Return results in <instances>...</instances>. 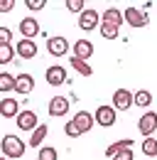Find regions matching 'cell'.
<instances>
[{"instance_id":"6da1fadb","label":"cell","mask_w":157,"mask_h":160,"mask_svg":"<svg viewBox=\"0 0 157 160\" xmlns=\"http://www.w3.org/2000/svg\"><path fill=\"white\" fill-rule=\"evenodd\" d=\"M25 140H20L17 136H12V133H7V136H2V140H0V150H2V155L7 160L12 158H22L25 155Z\"/></svg>"},{"instance_id":"7a4b0ae2","label":"cell","mask_w":157,"mask_h":160,"mask_svg":"<svg viewBox=\"0 0 157 160\" xmlns=\"http://www.w3.org/2000/svg\"><path fill=\"white\" fill-rule=\"evenodd\" d=\"M116 116H118V111L113 106H98L96 113H93V123L103 126V128H111L116 123Z\"/></svg>"},{"instance_id":"3957f363","label":"cell","mask_w":157,"mask_h":160,"mask_svg":"<svg viewBox=\"0 0 157 160\" xmlns=\"http://www.w3.org/2000/svg\"><path fill=\"white\" fill-rule=\"evenodd\" d=\"M15 118H17L15 123H17V128H20V131H35V128L39 126L37 113H35V111H30V108H27V111H20Z\"/></svg>"},{"instance_id":"277c9868","label":"cell","mask_w":157,"mask_h":160,"mask_svg":"<svg viewBox=\"0 0 157 160\" xmlns=\"http://www.w3.org/2000/svg\"><path fill=\"white\" fill-rule=\"evenodd\" d=\"M137 131H140L145 138H150V136L155 133V131H157V113H155V111H147L142 118L137 121Z\"/></svg>"},{"instance_id":"5b68a950","label":"cell","mask_w":157,"mask_h":160,"mask_svg":"<svg viewBox=\"0 0 157 160\" xmlns=\"http://www.w3.org/2000/svg\"><path fill=\"white\" fill-rule=\"evenodd\" d=\"M123 22H128L133 27H145L147 25V15L142 10H137V8H125L123 10Z\"/></svg>"},{"instance_id":"8992f818","label":"cell","mask_w":157,"mask_h":160,"mask_svg":"<svg viewBox=\"0 0 157 160\" xmlns=\"http://www.w3.org/2000/svg\"><path fill=\"white\" fill-rule=\"evenodd\" d=\"M116 111H128L130 106H133V94L128 91V89H116V94H113V103H111Z\"/></svg>"},{"instance_id":"52a82bcc","label":"cell","mask_w":157,"mask_h":160,"mask_svg":"<svg viewBox=\"0 0 157 160\" xmlns=\"http://www.w3.org/2000/svg\"><path fill=\"white\" fill-rule=\"evenodd\" d=\"M44 77H47V84H49V86H61V84L69 81V79H66V69L59 67V64H52V67L47 69Z\"/></svg>"},{"instance_id":"ba28073f","label":"cell","mask_w":157,"mask_h":160,"mask_svg":"<svg viewBox=\"0 0 157 160\" xmlns=\"http://www.w3.org/2000/svg\"><path fill=\"white\" fill-rule=\"evenodd\" d=\"M78 27H81V30H86V32L96 30V27H98V10L86 8V10L78 15Z\"/></svg>"},{"instance_id":"9c48e42d","label":"cell","mask_w":157,"mask_h":160,"mask_svg":"<svg viewBox=\"0 0 157 160\" xmlns=\"http://www.w3.org/2000/svg\"><path fill=\"white\" fill-rule=\"evenodd\" d=\"M71 123L76 126V131L83 136V133H88L91 128H93V113H88V111H78L76 116L71 118Z\"/></svg>"},{"instance_id":"30bf717a","label":"cell","mask_w":157,"mask_h":160,"mask_svg":"<svg viewBox=\"0 0 157 160\" xmlns=\"http://www.w3.org/2000/svg\"><path fill=\"white\" fill-rule=\"evenodd\" d=\"M69 103H71V101L66 99V96H54V99H49V116H54V118L66 116V113H69Z\"/></svg>"},{"instance_id":"8fae6325","label":"cell","mask_w":157,"mask_h":160,"mask_svg":"<svg viewBox=\"0 0 157 160\" xmlns=\"http://www.w3.org/2000/svg\"><path fill=\"white\" fill-rule=\"evenodd\" d=\"M47 49H49V54H54V57H64L66 52H69V42L66 37H49L47 40Z\"/></svg>"},{"instance_id":"7c38bea8","label":"cell","mask_w":157,"mask_h":160,"mask_svg":"<svg viewBox=\"0 0 157 160\" xmlns=\"http://www.w3.org/2000/svg\"><path fill=\"white\" fill-rule=\"evenodd\" d=\"M15 54H20L22 59H35V57H37V44L32 40H25V37H22V40L15 44Z\"/></svg>"},{"instance_id":"4fadbf2b","label":"cell","mask_w":157,"mask_h":160,"mask_svg":"<svg viewBox=\"0 0 157 160\" xmlns=\"http://www.w3.org/2000/svg\"><path fill=\"white\" fill-rule=\"evenodd\" d=\"M32 89H35V77L32 74H17L15 77V91L17 94L27 96V94H32Z\"/></svg>"},{"instance_id":"5bb4252c","label":"cell","mask_w":157,"mask_h":160,"mask_svg":"<svg viewBox=\"0 0 157 160\" xmlns=\"http://www.w3.org/2000/svg\"><path fill=\"white\" fill-rule=\"evenodd\" d=\"M20 113V101L12 99V96H5V99L0 101V116H5V118H15Z\"/></svg>"},{"instance_id":"9a60e30c","label":"cell","mask_w":157,"mask_h":160,"mask_svg":"<svg viewBox=\"0 0 157 160\" xmlns=\"http://www.w3.org/2000/svg\"><path fill=\"white\" fill-rule=\"evenodd\" d=\"M37 32H39V22L35 20V18H22V20H20V35H22L25 40H32Z\"/></svg>"},{"instance_id":"2e32d148","label":"cell","mask_w":157,"mask_h":160,"mask_svg":"<svg viewBox=\"0 0 157 160\" xmlns=\"http://www.w3.org/2000/svg\"><path fill=\"white\" fill-rule=\"evenodd\" d=\"M93 54V42L91 40H78V42H74V57L76 59H88Z\"/></svg>"},{"instance_id":"e0dca14e","label":"cell","mask_w":157,"mask_h":160,"mask_svg":"<svg viewBox=\"0 0 157 160\" xmlns=\"http://www.w3.org/2000/svg\"><path fill=\"white\" fill-rule=\"evenodd\" d=\"M101 20H103V22H111V25H116V27H120V25H123V12H120L118 8H108V10H103Z\"/></svg>"},{"instance_id":"ac0fdd59","label":"cell","mask_w":157,"mask_h":160,"mask_svg":"<svg viewBox=\"0 0 157 160\" xmlns=\"http://www.w3.org/2000/svg\"><path fill=\"white\" fill-rule=\"evenodd\" d=\"M152 103V94L147 91V89H140L133 94V106H140V108H147Z\"/></svg>"},{"instance_id":"d6986e66","label":"cell","mask_w":157,"mask_h":160,"mask_svg":"<svg viewBox=\"0 0 157 160\" xmlns=\"http://www.w3.org/2000/svg\"><path fill=\"white\" fill-rule=\"evenodd\" d=\"M47 131H49V128H47V123H39L37 128L32 131V136H30V145H32V148H39V145H42V140L47 138Z\"/></svg>"},{"instance_id":"ffe728a7","label":"cell","mask_w":157,"mask_h":160,"mask_svg":"<svg viewBox=\"0 0 157 160\" xmlns=\"http://www.w3.org/2000/svg\"><path fill=\"white\" fill-rule=\"evenodd\" d=\"M69 62H71V69H74V72H78L81 77H91V74H93V67H91L88 62H83V59H76V57H71Z\"/></svg>"},{"instance_id":"44dd1931","label":"cell","mask_w":157,"mask_h":160,"mask_svg":"<svg viewBox=\"0 0 157 160\" xmlns=\"http://www.w3.org/2000/svg\"><path fill=\"white\" fill-rule=\"evenodd\" d=\"M123 148H133V140H130V138H123V140H116V143H111V145L106 148V155H108V158H113L118 150H123Z\"/></svg>"},{"instance_id":"7402d4cb","label":"cell","mask_w":157,"mask_h":160,"mask_svg":"<svg viewBox=\"0 0 157 160\" xmlns=\"http://www.w3.org/2000/svg\"><path fill=\"white\" fill-rule=\"evenodd\" d=\"M0 91H2V94L15 91V77H12V74H7V72L0 74Z\"/></svg>"},{"instance_id":"603a6c76","label":"cell","mask_w":157,"mask_h":160,"mask_svg":"<svg viewBox=\"0 0 157 160\" xmlns=\"http://www.w3.org/2000/svg\"><path fill=\"white\" fill-rule=\"evenodd\" d=\"M140 150H142V155H147V158H155V155H157V140L152 138V136H150V138H145V140H142V148H140Z\"/></svg>"},{"instance_id":"cb8c5ba5","label":"cell","mask_w":157,"mask_h":160,"mask_svg":"<svg viewBox=\"0 0 157 160\" xmlns=\"http://www.w3.org/2000/svg\"><path fill=\"white\" fill-rule=\"evenodd\" d=\"M118 32H120V27L111 25V22H101V37H106V40H116Z\"/></svg>"},{"instance_id":"d4e9b609","label":"cell","mask_w":157,"mask_h":160,"mask_svg":"<svg viewBox=\"0 0 157 160\" xmlns=\"http://www.w3.org/2000/svg\"><path fill=\"white\" fill-rule=\"evenodd\" d=\"M15 57V47L12 44H0V64H10Z\"/></svg>"},{"instance_id":"484cf974","label":"cell","mask_w":157,"mask_h":160,"mask_svg":"<svg viewBox=\"0 0 157 160\" xmlns=\"http://www.w3.org/2000/svg\"><path fill=\"white\" fill-rule=\"evenodd\" d=\"M37 160H59L57 148H52V145H44V148H39V158H37Z\"/></svg>"},{"instance_id":"4316f807","label":"cell","mask_w":157,"mask_h":160,"mask_svg":"<svg viewBox=\"0 0 157 160\" xmlns=\"http://www.w3.org/2000/svg\"><path fill=\"white\" fill-rule=\"evenodd\" d=\"M66 10H69V12H78V15H81V12L86 10V8H83V0H66Z\"/></svg>"},{"instance_id":"83f0119b","label":"cell","mask_w":157,"mask_h":160,"mask_svg":"<svg viewBox=\"0 0 157 160\" xmlns=\"http://www.w3.org/2000/svg\"><path fill=\"white\" fill-rule=\"evenodd\" d=\"M111 160H135V155H133V150H130V148H123V150H118Z\"/></svg>"},{"instance_id":"f1b7e54d","label":"cell","mask_w":157,"mask_h":160,"mask_svg":"<svg viewBox=\"0 0 157 160\" xmlns=\"http://www.w3.org/2000/svg\"><path fill=\"white\" fill-rule=\"evenodd\" d=\"M12 40V30L10 27H0V44H10Z\"/></svg>"},{"instance_id":"f546056e","label":"cell","mask_w":157,"mask_h":160,"mask_svg":"<svg viewBox=\"0 0 157 160\" xmlns=\"http://www.w3.org/2000/svg\"><path fill=\"white\" fill-rule=\"evenodd\" d=\"M64 133H66L69 138H78V136H81V133L76 131V126H74L71 121H66V126H64Z\"/></svg>"},{"instance_id":"4dcf8cb0","label":"cell","mask_w":157,"mask_h":160,"mask_svg":"<svg viewBox=\"0 0 157 160\" xmlns=\"http://www.w3.org/2000/svg\"><path fill=\"white\" fill-rule=\"evenodd\" d=\"M25 5H27L30 10H42V8H44V0H25Z\"/></svg>"},{"instance_id":"1f68e13d","label":"cell","mask_w":157,"mask_h":160,"mask_svg":"<svg viewBox=\"0 0 157 160\" xmlns=\"http://www.w3.org/2000/svg\"><path fill=\"white\" fill-rule=\"evenodd\" d=\"M15 8V0H0V12H10Z\"/></svg>"},{"instance_id":"d6a6232c","label":"cell","mask_w":157,"mask_h":160,"mask_svg":"<svg viewBox=\"0 0 157 160\" xmlns=\"http://www.w3.org/2000/svg\"><path fill=\"white\" fill-rule=\"evenodd\" d=\"M0 160H7V158H5V155H2V158H0Z\"/></svg>"}]
</instances>
